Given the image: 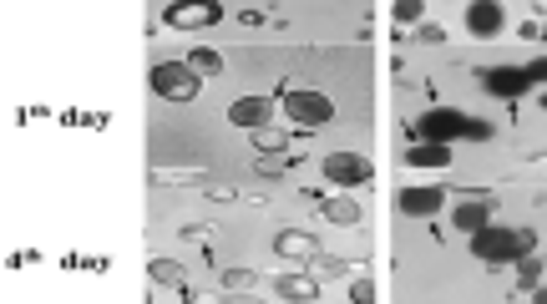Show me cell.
<instances>
[{"label": "cell", "mask_w": 547, "mask_h": 304, "mask_svg": "<svg viewBox=\"0 0 547 304\" xmlns=\"http://www.w3.org/2000/svg\"><path fill=\"white\" fill-rule=\"evenodd\" d=\"M472 254L482 264H517L532 254V228H512V223H487L482 234H472Z\"/></svg>", "instance_id": "cell-1"}, {"label": "cell", "mask_w": 547, "mask_h": 304, "mask_svg": "<svg viewBox=\"0 0 547 304\" xmlns=\"http://www.w3.org/2000/svg\"><path fill=\"white\" fill-rule=\"evenodd\" d=\"M416 132H421V142H461V137H472V142H487L492 137V122H482V117H466V112H451V107H431L421 122H416Z\"/></svg>", "instance_id": "cell-2"}, {"label": "cell", "mask_w": 547, "mask_h": 304, "mask_svg": "<svg viewBox=\"0 0 547 304\" xmlns=\"http://www.w3.org/2000/svg\"><path fill=\"white\" fill-rule=\"evenodd\" d=\"M147 82H152V92H158L163 102H193L198 97V76L183 61H158Z\"/></svg>", "instance_id": "cell-3"}, {"label": "cell", "mask_w": 547, "mask_h": 304, "mask_svg": "<svg viewBox=\"0 0 547 304\" xmlns=\"http://www.w3.org/2000/svg\"><path fill=\"white\" fill-rule=\"evenodd\" d=\"M284 117H289L294 127H325V122H335V102H330L325 92L299 87V92L284 97Z\"/></svg>", "instance_id": "cell-4"}, {"label": "cell", "mask_w": 547, "mask_h": 304, "mask_svg": "<svg viewBox=\"0 0 547 304\" xmlns=\"http://www.w3.org/2000/svg\"><path fill=\"white\" fill-rule=\"evenodd\" d=\"M325 178L335 188H360V183L375 178V168L360 158V152H330V158H325Z\"/></svg>", "instance_id": "cell-5"}, {"label": "cell", "mask_w": 547, "mask_h": 304, "mask_svg": "<svg viewBox=\"0 0 547 304\" xmlns=\"http://www.w3.org/2000/svg\"><path fill=\"white\" fill-rule=\"evenodd\" d=\"M482 87L502 102H517V97H527L532 76H527V66H492V71H482Z\"/></svg>", "instance_id": "cell-6"}, {"label": "cell", "mask_w": 547, "mask_h": 304, "mask_svg": "<svg viewBox=\"0 0 547 304\" xmlns=\"http://www.w3.org/2000/svg\"><path fill=\"white\" fill-rule=\"evenodd\" d=\"M223 21V6H213V0H193V6H168V26L173 31H203Z\"/></svg>", "instance_id": "cell-7"}, {"label": "cell", "mask_w": 547, "mask_h": 304, "mask_svg": "<svg viewBox=\"0 0 547 304\" xmlns=\"http://www.w3.org/2000/svg\"><path fill=\"white\" fill-rule=\"evenodd\" d=\"M269 117H274V102L269 97H239V102L228 107V122L233 127H249V132H264Z\"/></svg>", "instance_id": "cell-8"}, {"label": "cell", "mask_w": 547, "mask_h": 304, "mask_svg": "<svg viewBox=\"0 0 547 304\" xmlns=\"http://www.w3.org/2000/svg\"><path fill=\"white\" fill-rule=\"evenodd\" d=\"M502 26H507V11L497 0H472V6H466V31L472 36H497Z\"/></svg>", "instance_id": "cell-9"}, {"label": "cell", "mask_w": 547, "mask_h": 304, "mask_svg": "<svg viewBox=\"0 0 547 304\" xmlns=\"http://www.w3.org/2000/svg\"><path fill=\"white\" fill-rule=\"evenodd\" d=\"M396 203H401L406 218H431V213H441V188L436 183H426V188L416 183V188H401Z\"/></svg>", "instance_id": "cell-10"}, {"label": "cell", "mask_w": 547, "mask_h": 304, "mask_svg": "<svg viewBox=\"0 0 547 304\" xmlns=\"http://www.w3.org/2000/svg\"><path fill=\"white\" fill-rule=\"evenodd\" d=\"M461 234H482V228L492 223V198L487 193H477V198H461V208H456V218H451Z\"/></svg>", "instance_id": "cell-11"}, {"label": "cell", "mask_w": 547, "mask_h": 304, "mask_svg": "<svg viewBox=\"0 0 547 304\" xmlns=\"http://www.w3.org/2000/svg\"><path fill=\"white\" fill-rule=\"evenodd\" d=\"M406 163L411 168H451V147L446 142H411L406 147Z\"/></svg>", "instance_id": "cell-12"}, {"label": "cell", "mask_w": 547, "mask_h": 304, "mask_svg": "<svg viewBox=\"0 0 547 304\" xmlns=\"http://www.w3.org/2000/svg\"><path fill=\"white\" fill-rule=\"evenodd\" d=\"M274 249H279L284 259H315V254H320V249H315V239L299 234V228H284V234L274 239Z\"/></svg>", "instance_id": "cell-13"}, {"label": "cell", "mask_w": 547, "mask_h": 304, "mask_svg": "<svg viewBox=\"0 0 547 304\" xmlns=\"http://www.w3.org/2000/svg\"><path fill=\"white\" fill-rule=\"evenodd\" d=\"M183 66H188V71L198 76V82H203V76H218V71H223V56H218V51H208V46H198V51H188V56H183Z\"/></svg>", "instance_id": "cell-14"}, {"label": "cell", "mask_w": 547, "mask_h": 304, "mask_svg": "<svg viewBox=\"0 0 547 304\" xmlns=\"http://www.w3.org/2000/svg\"><path fill=\"white\" fill-rule=\"evenodd\" d=\"M325 218H330V223H360V208H355L350 198H330V203H325Z\"/></svg>", "instance_id": "cell-15"}, {"label": "cell", "mask_w": 547, "mask_h": 304, "mask_svg": "<svg viewBox=\"0 0 547 304\" xmlns=\"http://www.w3.org/2000/svg\"><path fill=\"white\" fill-rule=\"evenodd\" d=\"M279 289H284L289 299H315V279H299V274H284Z\"/></svg>", "instance_id": "cell-16"}, {"label": "cell", "mask_w": 547, "mask_h": 304, "mask_svg": "<svg viewBox=\"0 0 547 304\" xmlns=\"http://www.w3.org/2000/svg\"><path fill=\"white\" fill-rule=\"evenodd\" d=\"M152 279H158V284H178V289H183V269H178L173 259H152Z\"/></svg>", "instance_id": "cell-17"}, {"label": "cell", "mask_w": 547, "mask_h": 304, "mask_svg": "<svg viewBox=\"0 0 547 304\" xmlns=\"http://www.w3.org/2000/svg\"><path fill=\"white\" fill-rule=\"evenodd\" d=\"M350 299H355V304H375V284H370V279H355V284H350Z\"/></svg>", "instance_id": "cell-18"}, {"label": "cell", "mask_w": 547, "mask_h": 304, "mask_svg": "<svg viewBox=\"0 0 547 304\" xmlns=\"http://www.w3.org/2000/svg\"><path fill=\"white\" fill-rule=\"evenodd\" d=\"M390 16H396V21H406V26H411V21H421V6H416V0H401V6L390 11Z\"/></svg>", "instance_id": "cell-19"}, {"label": "cell", "mask_w": 547, "mask_h": 304, "mask_svg": "<svg viewBox=\"0 0 547 304\" xmlns=\"http://www.w3.org/2000/svg\"><path fill=\"white\" fill-rule=\"evenodd\" d=\"M517 274H522V284H537V274H542V269H537L532 259H517Z\"/></svg>", "instance_id": "cell-20"}, {"label": "cell", "mask_w": 547, "mask_h": 304, "mask_svg": "<svg viewBox=\"0 0 547 304\" xmlns=\"http://www.w3.org/2000/svg\"><path fill=\"white\" fill-rule=\"evenodd\" d=\"M527 76H532V82H547V56H537V61L527 66Z\"/></svg>", "instance_id": "cell-21"}, {"label": "cell", "mask_w": 547, "mask_h": 304, "mask_svg": "<svg viewBox=\"0 0 547 304\" xmlns=\"http://www.w3.org/2000/svg\"><path fill=\"white\" fill-rule=\"evenodd\" d=\"M223 304H259V299H223Z\"/></svg>", "instance_id": "cell-22"}, {"label": "cell", "mask_w": 547, "mask_h": 304, "mask_svg": "<svg viewBox=\"0 0 547 304\" xmlns=\"http://www.w3.org/2000/svg\"><path fill=\"white\" fill-rule=\"evenodd\" d=\"M542 107H547V97H542Z\"/></svg>", "instance_id": "cell-23"}]
</instances>
